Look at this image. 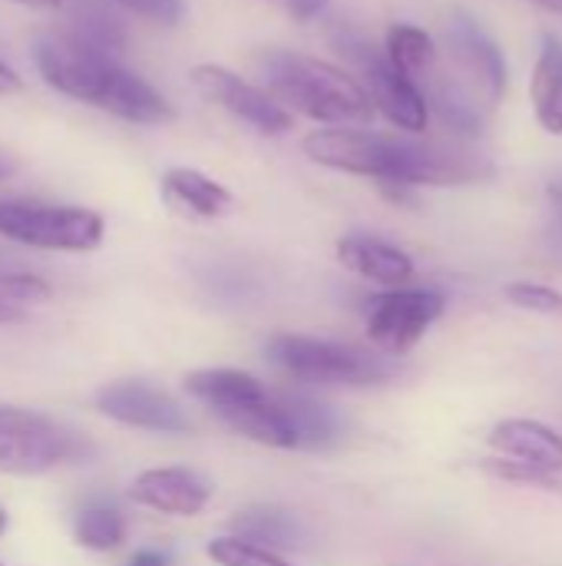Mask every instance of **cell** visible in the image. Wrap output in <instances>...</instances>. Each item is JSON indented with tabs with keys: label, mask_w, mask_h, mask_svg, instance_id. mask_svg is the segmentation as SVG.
Instances as JSON below:
<instances>
[{
	"label": "cell",
	"mask_w": 562,
	"mask_h": 566,
	"mask_svg": "<svg viewBox=\"0 0 562 566\" xmlns=\"http://www.w3.org/2000/svg\"><path fill=\"white\" fill-rule=\"evenodd\" d=\"M33 60L40 76L70 99L89 103L139 126H162L176 119L172 103L156 86L126 70L116 56H106L70 33L40 36L33 46Z\"/></svg>",
	"instance_id": "6da1fadb"
},
{
	"label": "cell",
	"mask_w": 562,
	"mask_h": 566,
	"mask_svg": "<svg viewBox=\"0 0 562 566\" xmlns=\"http://www.w3.org/2000/svg\"><path fill=\"white\" fill-rule=\"evenodd\" d=\"M268 93L291 113H301L328 126H364L374 119V106L351 73L305 53L268 50L262 56Z\"/></svg>",
	"instance_id": "7a4b0ae2"
},
{
	"label": "cell",
	"mask_w": 562,
	"mask_h": 566,
	"mask_svg": "<svg viewBox=\"0 0 562 566\" xmlns=\"http://www.w3.org/2000/svg\"><path fill=\"white\" fill-rule=\"evenodd\" d=\"M268 361L291 381H305V385L364 388V385H381L394 375V365L381 355H371V352H361L351 345H338V342L305 338V335L272 338Z\"/></svg>",
	"instance_id": "3957f363"
},
{
	"label": "cell",
	"mask_w": 562,
	"mask_h": 566,
	"mask_svg": "<svg viewBox=\"0 0 562 566\" xmlns=\"http://www.w3.org/2000/svg\"><path fill=\"white\" fill-rule=\"evenodd\" d=\"M0 235L43 252H93L106 226L83 206H53L40 199H0Z\"/></svg>",
	"instance_id": "277c9868"
},
{
	"label": "cell",
	"mask_w": 562,
	"mask_h": 566,
	"mask_svg": "<svg viewBox=\"0 0 562 566\" xmlns=\"http://www.w3.org/2000/svg\"><path fill=\"white\" fill-rule=\"evenodd\" d=\"M86 441L66 424L26 411L0 405V471L17 478H36L60 464L79 461L86 454Z\"/></svg>",
	"instance_id": "5b68a950"
},
{
	"label": "cell",
	"mask_w": 562,
	"mask_h": 566,
	"mask_svg": "<svg viewBox=\"0 0 562 566\" xmlns=\"http://www.w3.org/2000/svg\"><path fill=\"white\" fill-rule=\"evenodd\" d=\"M407 136H388L361 126H328L305 136L301 149L311 163L378 179L381 186H397L404 166Z\"/></svg>",
	"instance_id": "8992f818"
},
{
	"label": "cell",
	"mask_w": 562,
	"mask_h": 566,
	"mask_svg": "<svg viewBox=\"0 0 562 566\" xmlns=\"http://www.w3.org/2000/svg\"><path fill=\"white\" fill-rule=\"evenodd\" d=\"M364 76V93L374 106V113H381L391 126H397L407 136H424L431 126V113L424 103L421 86L404 76L401 70H394L384 56V50H374L371 43H344Z\"/></svg>",
	"instance_id": "52a82bcc"
},
{
	"label": "cell",
	"mask_w": 562,
	"mask_h": 566,
	"mask_svg": "<svg viewBox=\"0 0 562 566\" xmlns=\"http://www.w3.org/2000/svg\"><path fill=\"white\" fill-rule=\"evenodd\" d=\"M444 50L457 80L474 96L497 106L507 93V60L500 46L487 36V30L464 10H454L444 23Z\"/></svg>",
	"instance_id": "ba28073f"
},
{
	"label": "cell",
	"mask_w": 562,
	"mask_h": 566,
	"mask_svg": "<svg viewBox=\"0 0 562 566\" xmlns=\"http://www.w3.org/2000/svg\"><path fill=\"white\" fill-rule=\"evenodd\" d=\"M444 315V295L434 289H391L371 298L368 338L388 355H407Z\"/></svg>",
	"instance_id": "9c48e42d"
},
{
	"label": "cell",
	"mask_w": 562,
	"mask_h": 566,
	"mask_svg": "<svg viewBox=\"0 0 562 566\" xmlns=\"http://www.w3.org/2000/svg\"><path fill=\"white\" fill-rule=\"evenodd\" d=\"M192 83L205 99L219 103L225 113H232L235 119H242L245 126H252L262 136H282L295 126V116L268 90L252 86L229 66L199 63V66H192Z\"/></svg>",
	"instance_id": "30bf717a"
},
{
	"label": "cell",
	"mask_w": 562,
	"mask_h": 566,
	"mask_svg": "<svg viewBox=\"0 0 562 566\" xmlns=\"http://www.w3.org/2000/svg\"><path fill=\"white\" fill-rule=\"evenodd\" d=\"M96 408H99V415H106L126 428L156 431V434H185L189 431V418L179 408V401L146 381H113V385L99 388Z\"/></svg>",
	"instance_id": "8fae6325"
},
{
	"label": "cell",
	"mask_w": 562,
	"mask_h": 566,
	"mask_svg": "<svg viewBox=\"0 0 562 566\" xmlns=\"http://www.w3.org/2000/svg\"><path fill=\"white\" fill-rule=\"evenodd\" d=\"M129 497L139 507H149L169 517H195L212 501V488L205 478H199L189 468H152L132 481Z\"/></svg>",
	"instance_id": "7c38bea8"
},
{
	"label": "cell",
	"mask_w": 562,
	"mask_h": 566,
	"mask_svg": "<svg viewBox=\"0 0 562 566\" xmlns=\"http://www.w3.org/2000/svg\"><path fill=\"white\" fill-rule=\"evenodd\" d=\"M338 262L348 272L388 289H404L414 279V259L404 249L364 232H351L338 239Z\"/></svg>",
	"instance_id": "4fadbf2b"
},
{
	"label": "cell",
	"mask_w": 562,
	"mask_h": 566,
	"mask_svg": "<svg viewBox=\"0 0 562 566\" xmlns=\"http://www.w3.org/2000/svg\"><path fill=\"white\" fill-rule=\"evenodd\" d=\"M490 448L507 461H520L540 471H562V434L530 418H507L490 431Z\"/></svg>",
	"instance_id": "5bb4252c"
},
{
	"label": "cell",
	"mask_w": 562,
	"mask_h": 566,
	"mask_svg": "<svg viewBox=\"0 0 562 566\" xmlns=\"http://www.w3.org/2000/svg\"><path fill=\"white\" fill-rule=\"evenodd\" d=\"M159 186H162V199L189 219L209 222V219H222L235 209V196L222 182H215L212 176L189 169V166L166 169Z\"/></svg>",
	"instance_id": "9a60e30c"
},
{
	"label": "cell",
	"mask_w": 562,
	"mask_h": 566,
	"mask_svg": "<svg viewBox=\"0 0 562 566\" xmlns=\"http://www.w3.org/2000/svg\"><path fill=\"white\" fill-rule=\"evenodd\" d=\"M530 103L540 129L550 136H562V36L556 33H547L540 40L530 80Z\"/></svg>",
	"instance_id": "2e32d148"
},
{
	"label": "cell",
	"mask_w": 562,
	"mask_h": 566,
	"mask_svg": "<svg viewBox=\"0 0 562 566\" xmlns=\"http://www.w3.org/2000/svg\"><path fill=\"white\" fill-rule=\"evenodd\" d=\"M185 391L202 401L205 408H212L215 415H225L232 408H242L255 398H262L268 388L248 375V371H235V368H202L185 375Z\"/></svg>",
	"instance_id": "e0dca14e"
},
{
	"label": "cell",
	"mask_w": 562,
	"mask_h": 566,
	"mask_svg": "<svg viewBox=\"0 0 562 566\" xmlns=\"http://www.w3.org/2000/svg\"><path fill=\"white\" fill-rule=\"evenodd\" d=\"M384 56L394 70H401L404 76H411L414 83L437 63L441 50L434 43V36L414 23H394L388 30V43H384Z\"/></svg>",
	"instance_id": "ac0fdd59"
},
{
	"label": "cell",
	"mask_w": 562,
	"mask_h": 566,
	"mask_svg": "<svg viewBox=\"0 0 562 566\" xmlns=\"http://www.w3.org/2000/svg\"><path fill=\"white\" fill-rule=\"evenodd\" d=\"M66 33L76 36L79 43L106 53V56H116L126 46V30L109 13V7L103 0H76V7H73V27Z\"/></svg>",
	"instance_id": "d6986e66"
},
{
	"label": "cell",
	"mask_w": 562,
	"mask_h": 566,
	"mask_svg": "<svg viewBox=\"0 0 562 566\" xmlns=\"http://www.w3.org/2000/svg\"><path fill=\"white\" fill-rule=\"evenodd\" d=\"M232 537L238 541H248V544H258L265 551H282V547H295L301 531L295 524L291 514L285 511H245L232 521Z\"/></svg>",
	"instance_id": "ffe728a7"
},
{
	"label": "cell",
	"mask_w": 562,
	"mask_h": 566,
	"mask_svg": "<svg viewBox=\"0 0 562 566\" xmlns=\"http://www.w3.org/2000/svg\"><path fill=\"white\" fill-rule=\"evenodd\" d=\"M79 547L93 554H109L126 541V521L116 507H83L73 527Z\"/></svg>",
	"instance_id": "44dd1931"
},
{
	"label": "cell",
	"mask_w": 562,
	"mask_h": 566,
	"mask_svg": "<svg viewBox=\"0 0 562 566\" xmlns=\"http://www.w3.org/2000/svg\"><path fill=\"white\" fill-rule=\"evenodd\" d=\"M205 554L215 560V566H291L275 551H265V547L238 541V537H215V541H209Z\"/></svg>",
	"instance_id": "7402d4cb"
},
{
	"label": "cell",
	"mask_w": 562,
	"mask_h": 566,
	"mask_svg": "<svg viewBox=\"0 0 562 566\" xmlns=\"http://www.w3.org/2000/svg\"><path fill=\"white\" fill-rule=\"evenodd\" d=\"M50 298V285L40 275L30 272H0V305L20 308L26 302Z\"/></svg>",
	"instance_id": "603a6c76"
},
{
	"label": "cell",
	"mask_w": 562,
	"mask_h": 566,
	"mask_svg": "<svg viewBox=\"0 0 562 566\" xmlns=\"http://www.w3.org/2000/svg\"><path fill=\"white\" fill-rule=\"evenodd\" d=\"M507 298L527 312L537 315H562V292L550 285H537V282H517L507 289Z\"/></svg>",
	"instance_id": "cb8c5ba5"
},
{
	"label": "cell",
	"mask_w": 562,
	"mask_h": 566,
	"mask_svg": "<svg viewBox=\"0 0 562 566\" xmlns=\"http://www.w3.org/2000/svg\"><path fill=\"white\" fill-rule=\"evenodd\" d=\"M487 471H490L494 478H500V481H510V484H533V488H540V491H562L556 474L540 471V468H530V464H520V461L500 458V461H490Z\"/></svg>",
	"instance_id": "d4e9b609"
},
{
	"label": "cell",
	"mask_w": 562,
	"mask_h": 566,
	"mask_svg": "<svg viewBox=\"0 0 562 566\" xmlns=\"http://www.w3.org/2000/svg\"><path fill=\"white\" fill-rule=\"evenodd\" d=\"M113 3L159 27H176L182 20V0H113Z\"/></svg>",
	"instance_id": "484cf974"
},
{
	"label": "cell",
	"mask_w": 562,
	"mask_h": 566,
	"mask_svg": "<svg viewBox=\"0 0 562 566\" xmlns=\"http://www.w3.org/2000/svg\"><path fill=\"white\" fill-rule=\"evenodd\" d=\"M328 3H331V0H288V10H291L295 20L308 23V20H315Z\"/></svg>",
	"instance_id": "4316f807"
},
{
	"label": "cell",
	"mask_w": 562,
	"mask_h": 566,
	"mask_svg": "<svg viewBox=\"0 0 562 566\" xmlns=\"http://www.w3.org/2000/svg\"><path fill=\"white\" fill-rule=\"evenodd\" d=\"M17 93H23V76L0 60V96H17Z\"/></svg>",
	"instance_id": "83f0119b"
},
{
	"label": "cell",
	"mask_w": 562,
	"mask_h": 566,
	"mask_svg": "<svg viewBox=\"0 0 562 566\" xmlns=\"http://www.w3.org/2000/svg\"><path fill=\"white\" fill-rule=\"evenodd\" d=\"M547 196H550V206H553V229H556V235L562 239V176L550 179Z\"/></svg>",
	"instance_id": "f1b7e54d"
},
{
	"label": "cell",
	"mask_w": 562,
	"mask_h": 566,
	"mask_svg": "<svg viewBox=\"0 0 562 566\" xmlns=\"http://www.w3.org/2000/svg\"><path fill=\"white\" fill-rule=\"evenodd\" d=\"M129 566H166V557H159L156 551H142V554L132 557V564Z\"/></svg>",
	"instance_id": "f546056e"
},
{
	"label": "cell",
	"mask_w": 562,
	"mask_h": 566,
	"mask_svg": "<svg viewBox=\"0 0 562 566\" xmlns=\"http://www.w3.org/2000/svg\"><path fill=\"white\" fill-rule=\"evenodd\" d=\"M13 172H17V159H13L10 153H3V149H0V182H3V179H10Z\"/></svg>",
	"instance_id": "4dcf8cb0"
},
{
	"label": "cell",
	"mask_w": 562,
	"mask_h": 566,
	"mask_svg": "<svg viewBox=\"0 0 562 566\" xmlns=\"http://www.w3.org/2000/svg\"><path fill=\"white\" fill-rule=\"evenodd\" d=\"M13 3H20V7H33V10H53V7H60L63 0H13Z\"/></svg>",
	"instance_id": "1f68e13d"
},
{
	"label": "cell",
	"mask_w": 562,
	"mask_h": 566,
	"mask_svg": "<svg viewBox=\"0 0 562 566\" xmlns=\"http://www.w3.org/2000/svg\"><path fill=\"white\" fill-rule=\"evenodd\" d=\"M20 318H23V312H20V308L0 305V325H7V322H20Z\"/></svg>",
	"instance_id": "d6a6232c"
},
{
	"label": "cell",
	"mask_w": 562,
	"mask_h": 566,
	"mask_svg": "<svg viewBox=\"0 0 562 566\" xmlns=\"http://www.w3.org/2000/svg\"><path fill=\"white\" fill-rule=\"evenodd\" d=\"M533 3H540V7H547V10H553V13L562 17V0H533Z\"/></svg>",
	"instance_id": "836d02e7"
},
{
	"label": "cell",
	"mask_w": 562,
	"mask_h": 566,
	"mask_svg": "<svg viewBox=\"0 0 562 566\" xmlns=\"http://www.w3.org/2000/svg\"><path fill=\"white\" fill-rule=\"evenodd\" d=\"M3 531H7V511L0 507V534H3Z\"/></svg>",
	"instance_id": "e575fe53"
},
{
	"label": "cell",
	"mask_w": 562,
	"mask_h": 566,
	"mask_svg": "<svg viewBox=\"0 0 562 566\" xmlns=\"http://www.w3.org/2000/svg\"><path fill=\"white\" fill-rule=\"evenodd\" d=\"M0 566H3V564H0Z\"/></svg>",
	"instance_id": "d590c367"
}]
</instances>
